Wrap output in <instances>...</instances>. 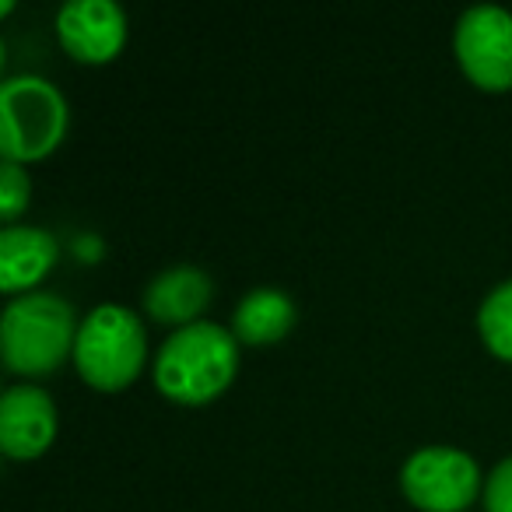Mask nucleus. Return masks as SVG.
<instances>
[{"instance_id":"0eeeda50","label":"nucleus","mask_w":512,"mask_h":512,"mask_svg":"<svg viewBox=\"0 0 512 512\" xmlns=\"http://www.w3.org/2000/svg\"><path fill=\"white\" fill-rule=\"evenodd\" d=\"M60 428L57 400L32 383H15L0 397V449L8 460H36Z\"/></svg>"},{"instance_id":"ddd939ff","label":"nucleus","mask_w":512,"mask_h":512,"mask_svg":"<svg viewBox=\"0 0 512 512\" xmlns=\"http://www.w3.org/2000/svg\"><path fill=\"white\" fill-rule=\"evenodd\" d=\"M29 200H32V179L25 172V165L0 162V214H4V221L18 225Z\"/></svg>"},{"instance_id":"1a4fd4ad","label":"nucleus","mask_w":512,"mask_h":512,"mask_svg":"<svg viewBox=\"0 0 512 512\" xmlns=\"http://www.w3.org/2000/svg\"><path fill=\"white\" fill-rule=\"evenodd\" d=\"M214 299V281L204 267L179 264L158 271L144 288V313L165 327H190L204 320V309Z\"/></svg>"},{"instance_id":"f03ea898","label":"nucleus","mask_w":512,"mask_h":512,"mask_svg":"<svg viewBox=\"0 0 512 512\" xmlns=\"http://www.w3.org/2000/svg\"><path fill=\"white\" fill-rule=\"evenodd\" d=\"M74 306L57 292H25L8 302L0 316V355L8 372L22 379L53 376L67 358H74L78 341Z\"/></svg>"},{"instance_id":"f8f14e48","label":"nucleus","mask_w":512,"mask_h":512,"mask_svg":"<svg viewBox=\"0 0 512 512\" xmlns=\"http://www.w3.org/2000/svg\"><path fill=\"white\" fill-rule=\"evenodd\" d=\"M477 334L495 358L512 365V278L498 281L477 309Z\"/></svg>"},{"instance_id":"9b49d317","label":"nucleus","mask_w":512,"mask_h":512,"mask_svg":"<svg viewBox=\"0 0 512 512\" xmlns=\"http://www.w3.org/2000/svg\"><path fill=\"white\" fill-rule=\"evenodd\" d=\"M299 309H295L292 295L281 288H253L239 299L232 313V334L239 344L249 348H267L278 344L292 334Z\"/></svg>"},{"instance_id":"9d476101","label":"nucleus","mask_w":512,"mask_h":512,"mask_svg":"<svg viewBox=\"0 0 512 512\" xmlns=\"http://www.w3.org/2000/svg\"><path fill=\"white\" fill-rule=\"evenodd\" d=\"M60 242L36 225H8L0 232V288L8 295L36 292V285L57 267Z\"/></svg>"},{"instance_id":"7ed1b4c3","label":"nucleus","mask_w":512,"mask_h":512,"mask_svg":"<svg viewBox=\"0 0 512 512\" xmlns=\"http://www.w3.org/2000/svg\"><path fill=\"white\" fill-rule=\"evenodd\" d=\"M144 358H148V334L130 306L102 302L81 320L71 362L88 386L102 393L123 390L141 376Z\"/></svg>"},{"instance_id":"20e7f679","label":"nucleus","mask_w":512,"mask_h":512,"mask_svg":"<svg viewBox=\"0 0 512 512\" xmlns=\"http://www.w3.org/2000/svg\"><path fill=\"white\" fill-rule=\"evenodd\" d=\"M71 123L67 99L53 81L18 74L0 85V155L4 162L29 165L60 148Z\"/></svg>"},{"instance_id":"6e6552de","label":"nucleus","mask_w":512,"mask_h":512,"mask_svg":"<svg viewBox=\"0 0 512 512\" xmlns=\"http://www.w3.org/2000/svg\"><path fill=\"white\" fill-rule=\"evenodd\" d=\"M57 39L81 64H109L127 43V15L116 0H67L57 11Z\"/></svg>"},{"instance_id":"39448f33","label":"nucleus","mask_w":512,"mask_h":512,"mask_svg":"<svg viewBox=\"0 0 512 512\" xmlns=\"http://www.w3.org/2000/svg\"><path fill=\"white\" fill-rule=\"evenodd\" d=\"M481 463L460 446H421L400 467V491L421 512H470L484 495Z\"/></svg>"},{"instance_id":"f257e3e1","label":"nucleus","mask_w":512,"mask_h":512,"mask_svg":"<svg viewBox=\"0 0 512 512\" xmlns=\"http://www.w3.org/2000/svg\"><path fill=\"white\" fill-rule=\"evenodd\" d=\"M239 372V341L232 327L214 320H197L172 330L162 341L151 365L155 386L165 400L200 407L218 400Z\"/></svg>"},{"instance_id":"423d86ee","label":"nucleus","mask_w":512,"mask_h":512,"mask_svg":"<svg viewBox=\"0 0 512 512\" xmlns=\"http://www.w3.org/2000/svg\"><path fill=\"white\" fill-rule=\"evenodd\" d=\"M453 50L463 74L484 92L512 88V11L502 4H474L460 15Z\"/></svg>"},{"instance_id":"4468645a","label":"nucleus","mask_w":512,"mask_h":512,"mask_svg":"<svg viewBox=\"0 0 512 512\" xmlns=\"http://www.w3.org/2000/svg\"><path fill=\"white\" fill-rule=\"evenodd\" d=\"M484 512H512V453L491 467L484 477Z\"/></svg>"}]
</instances>
